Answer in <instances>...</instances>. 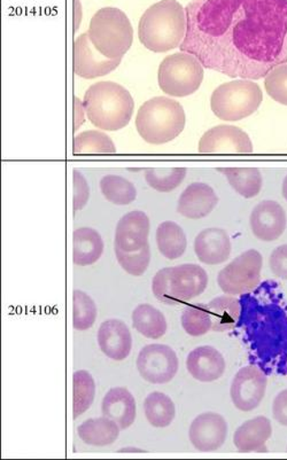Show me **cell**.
Here are the masks:
<instances>
[{"label":"cell","mask_w":287,"mask_h":460,"mask_svg":"<svg viewBox=\"0 0 287 460\" xmlns=\"http://www.w3.org/2000/svg\"><path fill=\"white\" fill-rule=\"evenodd\" d=\"M182 52L203 68L256 81L287 64V0H193Z\"/></svg>","instance_id":"6da1fadb"},{"label":"cell","mask_w":287,"mask_h":460,"mask_svg":"<svg viewBox=\"0 0 287 460\" xmlns=\"http://www.w3.org/2000/svg\"><path fill=\"white\" fill-rule=\"evenodd\" d=\"M186 28L185 8L177 0H161L141 16L139 37L149 51L164 53L181 47Z\"/></svg>","instance_id":"7a4b0ae2"},{"label":"cell","mask_w":287,"mask_h":460,"mask_svg":"<svg viewBox=\"0 0 287 460\" xmlns=\"http://www.w3.org/2000/svg\"><path fill=\"white\" fill-rule=\"evenodd\" d=\"M89 121L98 129L118 131L127 127L134 114L131 93L114 82H99L87 89L83 99Z\"/></svg>","instance_id":"3957f363"},{"label":"cell","mask_w":287,"mask_h":460,"mask_svg":"<svg viewBox=\"0 0 287 460\" xmlns=\"http://www.w3.org/2000/svg\"><path fill=\"white\" fill-rule=\"evenodd\" d=\"M186 115L180 102L168 97L149 99L136 116L141 138L152 145L173 142L184 130Z\"/></svg>","instance_id":"277c9868"},{"label":"cell","mask_w":287,"mask_h":460,"mask_svg":"<svg viewBox=\"0 0 287 460\" xmlns=\"http://www.w3.org/2000/svg\"><path fill=\"white\" fill-rule=\"evenodd\" d=\"M91 43L108 59H122L134 43V29L124 12L116 7L99 10L91 19Z\"/></svg>","instance_id":"5b68a950"},{"label":"cell","mask_w":287,"mask_h":460,"mask_svg":"<svg viewBox=\"0 0 287 460\" xmlns=\"http://www.w3.org/2000/svg\"><path fill=\"white\" fill-rule=\"evenodd\" d=\"M264 101L260 86L252 80H236L220 85L211 94V107L222 121L236 122L256 113Z\"/></svg>","instance_id":"8992f818"},{"label":"cell","mask_w":287,"mask_h":460,"mask_svg":"<svg viewBox=\"0 0 287 460\" xmlns=\"http://www.w3.org/2000/svg\"><path fill=\"white\" fill-rule=\"evenodd\" d=\"M203 81V66L193 55L175 53L161 62L157 82L165 93L187 97L197 93Z\"/></svg>","instance_id":"52a82bcc"},{"label":"cell","mask_w":287,"mask_h":460,"mask_svg":"<svg viewBox=\"0 0 287 460\" xmlns=\"http://www.w3.org/2000/svg\"><path fill=\"white\" fill-rule=\"evenodd\" d=\"M264 259L259 252H244L220 271L218 284L228 296H240L253 291L260 284Z\"/></svg>","instance_id":"ba28073f"},{"label":"cell","mask_w":287,"mask_h":460,"mask_svg":"<svg viewBox=\"0 0 287 460\" xmlns=\"http://www.w3.org/2000/svg\"><path fill=\"white\" fill-rule=\"evenodd\" d=\"M180 362L173 348L159 343L145 346L137 358V370L149 384H168L177 375Z\"/></svg>","instance_id":"9c48e42d"},{"label":"cell","mask_w":287,"mask_h":460,"mask_svg":"<svg viewBox=\"0 0 287 460\" xmlns=\"http://www.w3.org/2000/svg\"><path fill=\"white\" fill-rule=\"evenodd\" d=\"M267 384V376L259 367L248 366L241 368L232 381L230 388L232 403L240 411H253L264 400Z\"/></svg>","instance_id":"30bf717a"},{"label":"cell","mask_w":287,"mask_h":460,"mask_svg":"<svg viewBox=\"0 0 287 460\" xmlns=\"http://www.w3.org/2000/svg\"><path fill=\"white\" fill-rule=\"evenodd\" d=\"M202 155H252L253 144L247 132L238 127L218 126L208 130L199 142Z\"/></svg>","instance_id":"8fae6325"},{"label":"cell","mask_w":287,"mask_h":460,"mask_svg":"<svg viewBox=\"0 0 287 460\" xmlns=\"http://www.w3.org/2000/svg\"><path fill=\"white\" fill-rule=\"evenodd\" d=\"M74 73L85 80L105 76L119 67L122 59H108L91 43L87 32L74 41Z\"/></svg>","instance_id":"7c38bea8"},{"label":"cell","mask_w":287,"mask_h":460,"mask_svg":"<svg viewBox=\"0 0 287 460\" xmlns=\"http://www.w3.org/2000/svg\"><path fill=\"white\" fill-rule=\"evenodd\" d=\"M228 424L220 414L206 412L195 418L190 426L191 443L202 453L220 449L227 440Z\"/></svg>","instance_id":"4fadbf2b"},{"label":"cell","mask_w":287,"mask_h":460,"mask_svg":"<svg viewBox=\"0 0 287 460\" xmlns=\"http://www.w3.org/2000/svg\"><path fill=\"white\" fill-rule=\"evenodd\" d=\"M249 224L257 239L262 242H274L286 230V213L280 203L265 200L253 209Z\"/></svg>","instance_id":"5bb4252c"},{"label":"cell","mask_w":287,"mask_h":460,"mask_svg":"<svg viewBox=\"0 0 287 460\" xmlns=\"http://www.w3.org/2000/svg\"><path fill=\"white\" fill-rule=\"evenodd\" d=\"M149 218L143 211L135 210L120 219L115 230V248L126 252L143 250L148 244Z\"/></svg>","instance_id":"9a60e30c"},{"label":"cell","mask_w":287,"mask_h":460,"mask_svg":"<svg viewBox=\"0 0 287 460\" xmlns=\"http://www.w3.org/2000/svg\"><path fill=\"white\" fill-rule=\"evenodd\" d=\"M208 275L205 269L197 264H181L172 268L170 289L178 305L202 296L206 291Z\"/></svg>","instance_id":"2e32d148"},{"label":"cell","mask_w":287,"mask_h":460,"mask_svg":"<svg viewBox=\"0 0 287 460\" xmlns=\"http://www.w3.org/2000/svg\"><path fill=\"white\" fill-rule=\"evenodd\" d=\"M98 345L108 358L126 359L132 348L131 332L120 319H108L99 327Z\"/></svg>","instance_id":"e0dca14e"},{"label":"cell","mask_w":287,"mask_h":460,"mask_svg":"<svg viewBox=\"0 0 287 460\" xmlns=\"http://www.w3.org/2000/svg\"><path fill=\"white\" fill-rule=\"evenodd\" d=\"M186 367L195 380L213 383L226 372V359L214 347H198L187 356Z\"/></svg>","instance_id":"ac0fdd59"},{"label":"cell","mask_w":287,"mask_h":460,"mask_svg":"<svg viewBox=\"0 0 287 460\" xmlns=\"http://www.w3.org/2000/svg\"><path fill=\"white\" fill-rule=\"evenodd\" d=\"M219 197L210 185L193 183L183 190L178 199L177 211L186 218H205L218 206Z\"/></svg>","instance_id":"d6986e66"},{"label":"cell","mask_w":287,"mask_h":460,"mask_svg":"<svg viewBox=\"0 0 287 460\" xmlns=\"http://www.w3.org/2000/svg\"><path fill=\"white\" fill-rule=\"evenodd\" d=\"M194 252L201 262L216 265L226 262L231 254V240L223 229L211 227L194 240Z\"/></svg>","instance_id":"ffe728a7"},{"label":"cell","mask_w":287,"mask_h":460,"mask_svg":"<svg viewBox=\"0 0 287 460\" xmlns=\"http://www.w3.org/2000/svg\"><path fill=\"white\" fill-rule=\"evenodd\" d=\"M102 412L103 416L115 421L121 429H127L136 420L135 397L127 388H112L103 397Z\"/></svg>","instance_id":"44dd1931"},{"label":"cell","mask_w":287,"mask_h":460,"mask_svg":"<svg viewBox=\"0 0 287 460\" xmlns=\"http://www.w3.org/2000/svg\"><path fill=\"white\" fill-rule=\"evenodd\" d=\"M272 422L265 417L253 418L238 427L234 437V443L240 453H265V443L272 438Z\"/></svg>","instance_id":"7402d4cb"},{"label":"cell","mask_w":287,"mask_h":460,"mask_svg":"<svg viewBox=\"0 0 287 460\" xmlns=\"http://www.w3.org/2000/svg\"><path fill=\"white\" fill-rule=\"evenodd\" d=\"M103 240L98 231L91 227H81L73 234V262L80 267H87L98 262L102 258Z\"/></svg>","instance_id":"603a6c76"},{"label":"cell","mask_w":287,"mask_h":460,"mask_svg":"<svg viewBox=\"0 0 287 460\" xmlns=\"http://www.w3.org/2000/svg\"><path fill=\"white\" fill-rule=\"evenodd\" d=\"M120 426L105 416L93 418L77 427V434L85 445L107 447L113 445L120 435Z\"/></svg>","instance_id":"cb8c5ba5"},{"label":"cell","mask_w":287,"mask_h":460,"mask_svg":"<svg viewBox=\"0 0 287 460\" xmlns=\"http://www.w3.org/2000/svg\"><path fill=\"white\" fill-rule=\"evenodd\" d=\"M132 326L145 338L153 340L164 337L168 329L165 314L149 305L136 306L132 313Z\"/></svg>","instance_id":"d4e9b609"},{"label":"cell","mask_w":287,"mask_h":460,"mask_svg":"<svg viewBox=\"0 0 287 460\" xmlns=\"http://www.w3.org/2000/svg\"><path fill=\"white\" fill-rule=\"evenodd\" d=\"M211 317V331L226 332L235 327L241 314L238 298L232 296H219L207 305Z\"/></svg>","instance_id":"484cf974"},{"label":"cell","mask_w":287,"mask_h":460,"mask_svg":"<svg viewBox=\"0 0 287 460\" xmlns=\"http://www.w3.org/2000/svg\"><path fill=\"white\" fill-rule=\"evenodd\" d=\"M157 244L166 259H180L186 251V235L178 224L172 221L164 222L157 230Z\"/></svg>","instance_id":"4316f807"},{"label":"cell","mask_w":287,"mask_h":460,"mask_svg":"<svg viewBox=\"0 0 287 460\" xmlns=\"http://www.w3.org/2000/svg\"><path fill=\"white\" fill-rule=\"evenodd\" d=\"M227 177L229 184L245 199L256 198L262 190V176L256 168L219 169Z\"/></svg>","instance_id":"83f0119b"},{"label":"cell","mask_w":287,"mask_h":460,"mask_svg":"<svg viewBox=\"0 0 287 460\" xmlns=\"http://www.w3.org/2000/svg\"><path fill=\"white\" fill-rule=\"evenodd\" d=\"M144 413L149 425L165 429L172 424L176 416V408L169 396L161 392H153L144 401Z\"/></svg>","instance_id":"f1b7e54d"},{"label":"cell","mask_w":287,"mask_h":460,"mask_svg":"<svg viewBox=\"0 0 287 460\" xmlns=\"http://www.w3.org/2000/svg\"><path fill=\"white\" fill-rule=\"evenodd\" d=\"M73 153L74 155H114L116 147L110 136L102 131L89 130L75 137Z\"/></svg>","instance_id":"f546056e"},{"label":"cell","mask_w":287,"mask_h":460,"mask_svg":"<svg viewBox=\"0 0 287 460\" xmlns=\"http://www.w3.org/2000/svg\"><path fill=\"white\" fill-rule=\"evenodd\" d=\"M95 384L89 372L81 370L73 375V417H81L93 405Z\"/></svg>","instance_id":"4dcf8cb0"},{"label":"cell","mask_w":287,"mask_h":460,"mask_svg":"<svg viewBox=\"0 0 287 460\" xmlns=\"http://www.w3.org/2000/svg\"><path fill=\"white\" fill-rule=\"evenodd\" d=\"M101 190L107 201L116 206H128L137 198L135 185L118 175L103 176L101 181Z\"/></svg>","instance_id":"1f68e13d"},{"label":"cell","mask_w":287,"mask_h":460,"mask_svg":"<svg viewBox=\"0 0 287 460\" xmlns=\"http://www.w3.org/2000/svg\"><path fill=\"white\" fill-rule=\"evenodd\" d=\"M182 326L191 337H202L211 330V317L207 305H189L182 314Z\"/></svg>","instance_id":"d6a6232c"},{"label":"cell","mask_w":287,"mask_h":460,"mask_svg":"<svg viewBox=\"0 0 287 460\" xmlns=\"http://www.w3.org/2000/svg\"><path fill=\"white\" fill-rule=\"evenodd\" d=\"M186 172L185 168H152L145 172V180H147L149 188L157 190V192L168 193L183 183Z\"/></svg>","instance_id":"836d02e7"},{"label":"cell","mask_w":287,"mask_h":460,"mask_svg":"<svg viewBox=\"0 0 287 460\" xmlns=\"http://www.w3.org/2000/svg\"><path fill=\"white\" fill-rule=\"evenodd\" d=\"M97 319V305L86 293L76 289L73 293V327L76 331H86L94 326Z\"/></svg>","instance_id":"e575fe53"},{"label":"cell","mask_w":287,"mask_h":460,"mask_svg":"<svg viewBox=\"0 0 287 460\" xmlns=\"http://www.w3.org/2000/svg\"><path fill=\"white\" fill-rule=\"evenodd\" d=\"M115 256L124 271L129 275L140 277L148 270L151 262V248L148 244L143 250L134 252H126L115 248Z\"/></svg>","instance_id":"d590c367"},{"label":"cell","mask_w":287,"mask_h":460,"mask_svg":"<svg viewBox=\"0 0 287 460\" xmlns=\"http://www.w3.org/2000/svg\"><path fill=\"white\" fill-rule=\"evenodd\" d=\"M265 88L274 102L287 106V64L277 66L265 77Z\"/></svg>","instance_id":"8d00e7d4"},{"label":"cell","mask_w":287,"mask_h":460,"mask_svg":"<svg viewBox=\"0 0 287 460\" xmlns=\"http://www.w3.org/2000/svg\"><path fill=\"white\" fill-rule=\"evenodd\" d=\"M170 272L172 268L162 269L157 275L154 276L152 281V292L157 300L161 304L168 305H176L177 301L175 300L172 289H170Z\"/></svg>","instance_id":"74e56055"},{"label":"cell","mask_w":287,"mask_h":460,"mask_svg":"<svg viewBox=\"0 0 287 460\" xmlns=\"http://www.w3.org/2000/svg\"><path fill=\"white\" fill-rule=\"evenodd\" d=\"M73 209L75 213H76V211H80L85 208L87 201H89L90 188L89 184H87L85 177L83 176L82 173L76 169H75L73 172Z\"/></svg>","instance_id":"f35d334b"},{"label":"cell","mask_w":287,"mask_h":460,"mask_svg":"<svg viewBox=\"0 0 287 460\" xmlns=\"http://www.w3.org/2000/svg\"><path fill=\"white\" fill-rule=\"evenodd\" d=\"M270 268L274 276L287 280V244H282L270 256Z\"/></svg>","instance_id":"ab89813d"},{"label":"cell","mask_w":287,"mask_h":460,"mask_svg":"<svg viewBox=\"0 0 287 460\" xmlns=\"http://www.w3.org/2000/svg\"><path fill=\"white\" fill-rule=\"evenodd\" d=\"M273 414L278 424L287 427V389L278 394L274 399Z\"/></svg>","instance_id":"60d3db41"},{"label":"cell","mask_w":287,"mask_h":460,"mask_svg":"<svg viewBox=\"0 0 287 460\" xmlns=\"http://www.w3.org/2000/svg\"><path fill=\"white\" fill-rule=\"evenodd\" d=\"M85 109L80 99L74 98V131L80 129V127L85 121Z\"/></svg>","instance_id":"b9f144b4"},{"label":"cell","mask_w":287,"mask_h":460,"mask_svg":"<svg viewBox=\"0 0 287 460\" xmlns=\"http://www.w3.org/2000/svg\"><path fill=\"white\" fill-rule=\"evenodd\" d=\"M83 16L81 0H74V32L80 29Z\"/></svg>","instance_id":"7bdbcfd3"},{"label":"cell","mask_w":287,"mask_h":460,"mask_svg":"<svg viewBox=\"0 0 287 460\" xmlns=\"http://www.w3.org/2000/svg\"><path fill=\"white\" fill-rule=\"evenodd\" d=\"M283 197H284L287 201V176L285 177L284 181H283Z\"/></svg>","instance_id":"ee69618b"}]
</instances>
